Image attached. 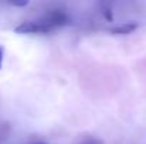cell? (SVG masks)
Wrapping results in <instances>:
<instances>
[{"instance_id": "cell-1", "label": "cell", "mask_w": 146, "mask_h": 144, "mask_svg": "<svg viewBox=\"0 0 146 144\" xmlns=\"http://www.w3.org/2000/svg\"><path fill=\"white\" fill-rule=\"evenodd\" d=\"M67 21H68V17L62 11L55 10V11L46 14L44 17H41L38 20L21 23L20 26H17L14 28V31L19 34H46L58 27L65 26Z\"/></svg>"}, {"instance_id": "cell-2", "label": "cell", "mask_w": 146, "mask_h": 144, "mask_svg": "<svg viewBox=\"0 0 146 144\" xmlns=\"http://www.w3.org/2000/svg\"><path fill=\"white\" fill-rule=\"evenodd\" d=\"M138 28V23H125L122 26H116L109 28L111 34H116V36H122V34H131Z\"/></svg>"}, {"instance_id": "cell-3", "label": "cell", "mask_w": 146, "mask_h": 144, "mask_svg": "<svg viewBox=\"0 0 146 144\" xmlns=\"http://www.w3.org/2000/svg\"><path fill=\"white\" fill-rule=\"evenodd\" d=\"M102 13H104V16H105V18H106L108 21H112V18H113V17H112V13H111V10H109V9H104V11H102Z\"/></svg>"}, {"instance_id": "cell-4", "label": "cell", "mask_w": 146, "mask_h": 144, "mask_svg": "<svg viewBox=\"0 0 146 144\" xmlns=\"http://www.w3.org/2000/svg\"><path fill=\"white\" fill-rule=\"evenodd\" d=\"M10 4L11 6H17V7H23V6H27L29 1H11Z\"/></svg>"}, {"instance_id": "cell-5", "label": "cell", "mask_w": 146, "mask_h": 144, "mask_svg": "<svg viewBox=\"0 0 146 144\" xmlns=\"http://www.w3.org/2000/svg\"><path fill=\"white\" fill-rule=\"evenodd\" d=\"M3 55H4V48L0 45V69H1V65H3Z\"/></svg>"}, {"instance_id": "cell-6", "label": "cell", "mask_w": 146, "mask_h": 144, "mask_svg": "<svg viewBox=\"0 0 146 144\" xmlns=\"http://www.w3.org/2000/svg\"><path fill=\"white\" fill-rule=\"evenodd\" d=\"M84 144H104V141H101V140H88Z\"/></svg>"}]
</instances>
